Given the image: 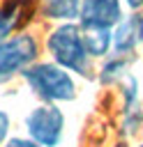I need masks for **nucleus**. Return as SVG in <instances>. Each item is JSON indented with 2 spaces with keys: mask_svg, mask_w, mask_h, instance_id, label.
<instances>
[{
  "mask_svg": "<svg viewBox=\"0 0 143 147\" xmlns=\"http://www.w3.org/2000/svg\"><path fill=\"white\" fill-rule=\"evenodd\" d=\"M46 48L53 55L55 64H60L62 69H69L78 76H90V53L78 25L67 23L53 30L46 39Z\"/></svg>",
  "mask_w": 143,
  "mask_h": 147,
  "instance_id": "f257e3e1",
  "label": "nucleus"
},
{
  "mask_svg": "<svg viewBox=\"0 0 143 147\" xmlns=\"http://www.w3.org/2000/svg\"><path fill=\"white\" fill-rule=\"evenodd\" d=\"M25 80L32 92L46 103L69 101L76 96V85L67 69H62L60 64H35L25 71Z\"/></svg>",
  "mask_w": 143,
  "mask_h": 147,
  "instance_id": "f03ea898",
  "label": "nucleus"
},
{
  "mask_svg": "<svg viewBox=\"0 0 143 147\" xmlns=\"http://www.w3.org/2000/svg\"><path fill=\"white\" fill-rule=\"evenodd\" d=\"M37 41L30 34L0 37V83H7L18 71H28L37 57Z\"/></svg>",
  "mask_w": 143,
  "mask_h": 147,
  "instance_id": "7ed1b4c3",
  "label": "nucleus"
},
{
  "mask_svg": "<svg viewBox=\"0 0 143 147\" xmlns=\"http://www.w3.org/2000/svg\"><path fill=\"white\" fill-rule=\"evenodd\" d=\"M62 124H65V117L62 113L46 103V106H39L35 108L28 119H25V126H28V136L39 142L42 147H55L62 138Z\"/></svg>",
  "mask_w": 143,
  "mask_h": 147,
  "instance_id": "20e7f679",
  "label": "nucleus"
},
{
  "mask_svg": "<svg viewBox=\"0 0 143 147\" xmlns=\"http://www.w3.org/2000/svg\"><path fill=\"white\" fill-rule=\"evenodd\" d=\"M81 28H113L122 21L120 0H81Z\"/></svg>",
  "mask_w": 143,
  "mask_h": 147,
  "instance_id": "39448f33",
  "label": "nucleus"
},
{
  "mask_svg": "<svg viewBox=\"0 0 143 147\" xmlns=\"http://www.w3.org/2000/svg\"><path fill=\"white\" fill-rule=\"evenodd\" d=\"M143 41V16H127L115 25L113 48L118 53H131Z\"/></svg>",
  "mask_w": 143,
  "mask_h": 147,
  "instance_id": "423d86ee",
  "label": "nucleus"
},
{
  "mask_svg": "<svg viewBox=\"0 0 143 147\" xmlns=\"http://www.w3.org/2000/svg\"><path fill=\"white\" fill-rule=\"evenodd\" d=\"M81 32H83V41H85V48H88L90 57L106 55L108 48L113 46L111 28H81Z\"/></svg>",
  "mask_w": 143,
  "mask_h": 147,
  "instance_id": "0eeeda50",
  "label": "nucleus"
},
{
  "mask_svg": "<svg viewBox=\"0 0 143 147\" xmlns=\"http://www.w3.org/2000/svg\"><path fill=\"white\" fill-rule=\"evenodd\" d=\"M44 14L55 21H72L81 14V0H46Z\"/></svg>",
  "mask_w": 143,
  "mask_h": 147,
  "instance_id": "6e6552de",
  "label": "nucleus"
},
{
  "mask_svg": "<svg viewBox=\"0 0 143 147\" xmlns=\"http://www.w3.org/2000/svg\"><path fill=\"white\" fill-rule=\"evenodd\" d=\"M125 71H127V60H122V55H120V57H113V60H108V62L101 67L99 80L106 83V85H108V83H115V80H122Z\"/></svg>",
  "mask_w": 143,
  "mask_h": 147,
  "instance_id": "1a4fd4ad",
  "label": "nucleus"
},
{
  "mask_svg": "<svg viewBox=\"0 0 143 147\" xmlns=\"http://www.w3.org/2000/svg\"><path fill=\"white\" fill-rule=\"evenodd\" d=\"M5 147H42V145H39V142H35L32 138H28V140H25V138H12Z\"/></svg>",
  "mask_w": 143,
  "mask_h": 147,
  "instance_id": "9d476101",
  "label": "nucleus"
},
{
  "mask_svg": "<svg viewBox=\"0 0 143 147\" xmlns=\"http://www.w3.org/2000/svg\"><path fill=\"white\" fill-rule=\"evenodd\" d=\"M7 131H9V117H7V113L0 110V142L7 138Z\"/></svg>",
  "mask_w": 143,
  "mask_h": 147,
  "instance_id": "9b49d317",
  "label": "nucleus"
},
{
  "mask_svg": "<svg viewBox=\"0 0 143 147\" xmlns=\"http://www.w3.org/2000/svg\"><path fill=\"white\" fill-rule=\"evenodd\" d=\"M12 2H16V5H21V7H25V9H30L35 0H12Z\"/></svg>",
  "mask_w": 143,
  "mask_h": 147,
  "instance_id": "f8f14e48",
  "label": "nucleus"
},
{
  "mask_svg": "<svg viewBox=\"0 0 143 147\" xmlns=\"http://www.w3.org/2000/svg\"><path fill=\"white\" fill-rule=\"evenodd\" d=\"M125 2H127V5L131 7V9H138V7L143 5V0H125Z\"/></svg>",
  "mask_w": 143,
  "mask_h": 147,
  "instance_id": "ddd939ff",
  "label": "nucleus"
},
{
  "mask_svg": "<svg viewBox=\"0 0 143 147\" xmlns=\"http://www.w3.org/2000/svg\"><path fill=\"white\" fill-rule=\"evenodd\" d=\"M138 147H143V145H138Z\"/></svg>",
  "mask_w": 143,
  "mask_h": 147,
  "instance_id": "4468645a",
  "label": "nucleus"
}]
</instances>
